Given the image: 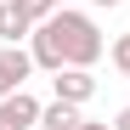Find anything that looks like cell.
I'll use <instances>...</instances> for the list:
<instances>
[{"label": "cell", "mask_w": 130, "mask_h": 130, "mask_svg": "<svg viewBox=\"0 0 130 130\" xmlns=\"http://www.w3.org/2000/svg\"><path fill=\"white\" fill-rule=\"evenodd\" d=\"M51 28H57V40H62V57H68V68H96V62H102L107 40H102V28H96L85 11L57 6V11H51Z\"/></svg>", "instance_id": "1"}, {"label": "cell", "mask_w": 130, "mask_h": 130, "mask_svg": "<svg viewBox=\"0 0 130 130\" xmlns=\"http://www.w3.org/2000/svg\"><path fill=\"white\" fill-rule=\"evenodd\" d=\"M28 74H34V51L28 45H0V96L23 91Z\"/></svg>", "instance_id": "2"}, {"label": "cell", "mask_w": 130, "mask_h": 130, "mask_svg": "<svg viewBox=\"0 0 130 130\" xmlns=\"http://www.w3.org/2000/svg\"><path fill=\"white\" fill-rule=\"evenodd\" d=\"M40 107H45V102H34L28 85H23V91L0 96V124H6V130H40Z\"/></svg>", "instance_id": "3"}, {"label": "cell", "mask_w": 130, "mask_h": 130, "mask_svg": "<svg viewBox=\"0 0 130 130\" xmlns=\"http://www.w3.org/2000/svg\"><path fill=\"white\" fill-rule=\"evenodd\" d=\"M28 51H34V68H45V74L68 68V57H62V40H57V28H51V17H45V23H34V34H28Z\"/></svg>", "instance_id": "4"}, {"label": "cell", "mask_w": 130, "mask_h": 130, "mask_svg": "<svg viewBox=\"0 0 130 130\" xmlns=\"http://www.w3.org/2000/svg\"><path fill=\"white\" fill-rule=\"evenodd\" d=\"M51 91H57L62 102H79V107H85V102L96 96V74H91V68H57V74H51Z\"/></svg>", "instance_id": "5"}, {"label": "cell", "mask_w": 130, "mask_h": 130, "mask_svg": "<svg viewBox=\"0 0 130 130\" xmlns=\"http://www.w3.org/2000/svg\"><path fill=\"white\" fill-rule=\"evenodd\" d=\"M28 34H34V17L17 0H0V45H23Z\"/></svg>", "instance_id": "6"}, {"label": "cell", "mask_w": 130, "mask_h": 130, "mask_svg": "<svg viewBox=\"0 0 130 130\" xmlns=\"http://www.w3.org/2000/svg\"><path fill=\"white\" fill-rule=\"evenodd\" d=\"M79 102H62V96H51L45 107H40V130H79Z\"/></svg>", "instance_id": "7"}, {"label": "cell", "mask_w": 130, "mask_h": 130, "mask_svg": "<svg viewBox=\"0 0 130 130\" xmlns=\"http://www.w3.org/2000/svg\"><path fill=\"white\" fill-rule=\"evenodd\" d=\"M107 57H113V68H119V74L130 79V34H119L113 45H107Z\"/></svg>", "instance_id": "8"}, {"label": "cell", "mask_w": 130, "mask_h": 130, "mask_svg": "<svg viewBox=\"0 0 130 130\" xmlns=\"http://www.w3.org/2000/svg\"><path fill=\"white\" fill-rule=\"evenodd\" d=\"M17 6H23V11L34 17V23H45V17L57 11V0H17Z\"/></svg>", "instance_id": "9"}, {"label": "cell", "mask_w": 130, "mask_h": 130, "mask_svg": "<svg viewBox=\"0 0 130 130\" xmlns=\"http://www.w3.org/2000/svg\"><path fill=\"white\" fill-rule=\"evenodd\" d=\"M79 130H113L107 119H79Z\"/></svg>", "instance_id": "10"}, {"label": "cell", "mask_w": 130, "mask_h": 130, "mask_svg": "<svg viewBox=\"0 0 130 130\" xmlns=\"http://www.w3.org/2000/svg\"><path fill=\"white\" fill-rule=\"evenodd\" d=\"M113 130H130V107H119V113H113Z\"/></svg>", "instance_id": "11"}, {"label": "cell", "mask_w": 130, "mask_h": 130, "mask_svg": "<svg viewBox=\"0 0 130 130\" xmlns=\"http://www.w3.org/2000/svg\"><path fill=\"white\" fill-rule=\"evenodd\" d=\"M91 6H96V11H113V6H124V0H91Z\"/></svg>", "instance_id": "12"}, {"label": "cell", "mask_w": 130, "mask_h": 130, "mask_svg": "<svg viewBox=\"0 0 130 130\" xmlns=\"http://www.w3.org/2000/svg\"><path fill=\"white\" fill-rule=\"evenodd\" d=\"M0 130H6V124H0Z\"/></svg>", "instance_id": "13"}]
</instances>
